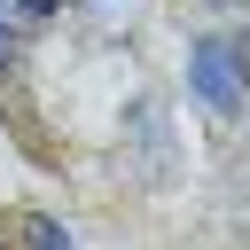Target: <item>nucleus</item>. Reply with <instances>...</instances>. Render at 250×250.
Returning a JSON list of instances; mask_svg holds the SVG:
<instances>
[{
  "mask_svg": "<svg viewBox=\"0 0 250 250\" xmlns=\"http://www.w3.org/2000/svg\"><path fill=\"white\" fill-rule=\"evenodd\" d=\"M188 86H195V102H203V109L234 117V109H242V86H250V70H242L234 39H195V55H188Z\"/></svg>",
  "mask_w": 250,
  "mask_h": 250,
  "instance_id": "obj_1",
  "label": "nucleus"
},
{
  "mask_svg": "<svg viewBox=\"0 0 250 250\" xmlns=\"http://www.w3.org/2000/svg\"><path fill=\"white\" fill-rule=\"evenodd\" d=\"M125 141H133V164H141L148 180H164L172 133H164V102H156V94H141V102H133V117H125Z\"/></svg>",
  "mask_w": 250,
  "mask_h": 250,
  "instance_id": "obj_2",
  "label": "nucleus"
},
{
  "mask_svg": "<svg viewBox=\"0 0 250 250\" xmlns=\"http://www.w3.org/2000/svg\"><path fill=\"white\" fill-rule=\"evenodd\" d=\"M227 211L250 227V141L234 148V164H227Z\"/></svg>",
  "mask_w": 250,
  "mask_h": 250,
  "instance_id": "obj_3",
  "label": "nucleus"
},
{
  "mask_svg": "<svg viewBox=\"0 0 250 250\" xmlns=\"http://www.w3.org/2000/svg\"><path fill=\"white\" fill-rule=\"evenodd\" d=\"M23 242H31V250H78V242H70L55 219H23Z\"/></svg>",
  "mask_w": 250,
  "mask_h": 250,
  "instance_id": "obj_4",
  "label": "nucleus"
},
{
  "mask_svg": "<svg viewBox=\"0 0 250 250\" xmlns=\"http://www.w3.org/2000/svg\"><path fill=\"white\" fill-rule=\"evenodd\" d=\"M94 16H133V0H86Z\"/></svg>",
  "mask_w": 250,
  "mask_h": 250,
  "instance_id": "obj_5",
  "label": "nucleus"
},
{
  "mask_svg": "<svg viewBox=\"0 0 250 250\" xmlns=\"http://www.w3.org/2000/svg\"><path fill=\"white\" fill-rule=\"evenodd\" d=\"M234 55H242V70H250V31H242V39H234Z\"/></svg>",
  "mask_w": 250,
  "mask_h": 250,
  "instance_id": "obj_6",
  "label": "nucleus"
}]
</instances>
